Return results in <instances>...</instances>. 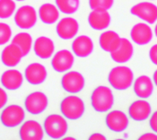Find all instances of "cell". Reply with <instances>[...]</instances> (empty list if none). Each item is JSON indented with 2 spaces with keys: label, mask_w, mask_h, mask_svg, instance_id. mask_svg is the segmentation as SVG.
<instances>
[{
  "label": "cell",
  "mask_w": 157,
  "mask_h": 140,
  "mask_svg": "<svg viewBox=\"0 0 157 140\" xmlns=\"http://www.w3.org/2000/svg\"><path fill=\"white\" fill-rule=\"evenodd\" d=\"M25 118V111L19 105H9L4 109L0 119L2 124L7 128H14L22 124Z\"/></svg>",
  "instance_id": "cell-5"
},
{
  "label": "cell",
  "mask_w": 157,
  "mask_h": 140,
  "mask_svg": "<svg viewBox=\"0 0 157 140\" xmlns=\"http://www.w3.org/2000/svg\"><path fill=\"white\" fill-rule=\"evenodd\" d=\"M59 10L66 14H72L78 10L79 0H55Z\"/></svg>",
  "instance_id": "cell-27"
},
{
  "label": "cell",
  "mask_w": 157,
  "mask_h": 140,
  "mask_svg": "<svg viewBox=\"0 0 157 140\" xmlns=\"http://www.w3.org/2000/svg\"><path fill=\"white\" fill-rule=\"evenodd\" d=\"M48 76L45 67L40 63L30 64L24 71V76L26 81L31 84H40L46 80Z\"/></svg>",
  "instance_id": "cell-15"
},
{
  "label": "cell",
  "mask_w": 157,
  "mask_h": 140,
  "mask_svg": "<svg viewBox=\"0 0 157 140\" xmlns=\"http://www.w3.org/2000/svg\"><path fill=\"white\" fill-rule=\"evenodd\" d=\"M85 106L83 100L75 95L66 97L60 103V111L62 115L71 120L80 119L84 115Z\"/></svg>",
  "instance_id": "cell-4"
},
{
  "label": "cell",
  "mask_w": 157,
  "mask_h": 140,
  "mask_svg": "<svg viewBox=\"0 0 157 140\" xmlns=\"http://www.w3.org/2000/svg\"><path fill=\"white\" fill-rule=\"evenodd\" d=\"M149 124L151 129L157 134V111L152 114L149 120Z\"/></svg>",
  "instance_id": "cell-32"
},
{
  "label": "cell",
  "mask_w": 157,
  "mask_h": 140,
  "mask_svg": "<svg viewBox=\"0 0 157 140\" xmlns=\"http://www.w3.org/2000/svg\"><path fill=\"white\" fill-rule=\"evenodd\" d=\"M48 104V97L45 93L41 92L30 93L24 101V106L26 111L33 115H38L43 112L47 109Z\"/></svg>",
  "instance_id": "cell-8"
},
{
  "label": "cell",
  "mask_w": 157,
  "mask_h": 140,
  "mask_svg": "<svg viewBox=\"0 0 157 140\" xmlns=\"http://www.w3.org/2000/svg\"><path fill=\"white\" fill-rule=\"evenodd\" d=\"M85 84V77L82 74L76 71H69L66 73L61 79L63 89L69 93H77L81 92Z\"/></svg>",
  "instance_id": "cell-9"
},
{
  "label": "cell",
  "mask_w": 157,
  "mask_h": 140,
  "mask_svg": "<svg viewBox=\"0 0 157 140\" xmlns=\"http://www.w3.org/2000/svg\"><path fill=\"white\" fill-rule=\"evenodd\" d=\"M24 82V76L20 71L16 69H9L5 71L1 76V84L7 90L19 89Z\"/></svg>",
  "instance_id": "cell-21"
},
{
  "label": "cell",
  "mask_w": 157,
  "mask_h": 140,
  "mask_svg": "<svg viewBox=\"0 0 157 140\" xmlns=\"http://www.w3.org/2000/svg\"><path fill=\"white\" fill-rule=\"evenodd\" d=\"M155 36H156L157 38V23L156 25H155Z\"/></svg>",
  "instance_id": "cell-37"
},
{
  "label": "cell",
  "mask_w": 157,
  "mask_h": 140,
  "mask_svg": "<svg viewBox=\"0 0 157 140\" xmlns=\"http://www.w3.org/2000/svg\"><path fill=\"white\" fill-rule=\"evenodd\" d=\"M139 140H157V135L154 133H145L139 137Z\"/></svg>",
  "instance_id": "cell-34"
},
{
  "label": "cell",
  "mask_w": 157,
  "mask_h": 140,
  "mask_svg": "<svg viewBox=\"0 0 157 140\" xmlns=\"http://www.w3.org/2000/svg\"><path fill=\"white\" fill-rule=\"evenodd\" d=\"M121 38L117 33L113 31H107L103 32L100 35L99 43L101 48L107 52H113L115 51L121 44Z\"/></svg>",
  "instance_id": "cell-24"
},
{
  "label": "cell",
  "mask_w": 157,
  "mask_h": 140,
  "mask_svg": "<svg viewBox=\"0 0 157 140\" xmlns=\"http://www.w3.org/2000/svg\"><path fill=\"white\" fill-rule=\"evenodd\" d=\"M44 132L53 139L62 138L67 132L68 125L64 117L59 114H51L46 118L43 124Z\"/></svg>",
  "instance_id": "cell-3"
},
{
  "label": "cell",
  "mask_w": 157,
  "mask_h": 140,
  "mask_svg": "<svg viewBox=\"0 0 157 140\" xmlns=\"http://www.w3.org/2000/svg\"><path fill=\"white\" fill-rule=\"evenodd\" d=\"M79 30V24L72 17L62 18L57 24L56 31L62 40H71L75 38Z\"/></svg>",
  "instance_id": "cell-11"
},
{
  "label": "cell",
  "mask_w": 157,
  "mask_h": 140,
  "mask_svg": "<svg viewBox=\"0 0 157 140\" xmlns=\"http://www.w3.org/2000/svg\"><path fill=\"white\" fill-rule=\"evenodd\" d=\"M16 5L13 0H0V19L11 17L15 11Z\"/></svg>",
  "instance_id": "cell-28"
},
{
  "label": "cell",
  "mask_w": 157,
  "mask_h": 140,
  "mask_svg": "<svg viewBox=\"0 0 157 140\" xmlns=\"http://www.w3.org/2000/svg\"><path fill=\"white\" fill-rule=\"evenodd\" d=\"M88 23L96 31H103L110 23V14L105 9H94L88 15Z\"/></svg>",
  "instance_id": "cell-16"
},
{
  "label": "cell",
  "mask_w": 157,
  "mask_h": 140,
  "mask_svg": "<svg viewBox=\"0 0 157 140\" xmlns=\"http://www.w3.org/2000/svg\"><path fill=\"white\" fill-rule=\"evenodd\" d=\"M16 1H24V0H16Z\"/></svg>",
  "instance_id": "cell-39"
},
{
  "label": "cell",
  "mask_w": 157,
  "mask_h": 140,
  "mask_svg": "<svg viewBox=\"0 0 157 140\" xmlns=\"http://www.w3.org/2000/svg\"><path fill=\"white\" fill-rule=\"evenodd\" d=\"M12 37V30L6 23H0V46L6 44Z\"/></svg>",
  "instance_id": "cell-29"
},
{
  "label": "cell",
  "mask_w": 157,
  "mask_h": 140,
  "mask_svg": "<svg viewBox=\"0 0 157 140\" xmlns=\"http://www.w3.org/2000/svg\"><path fill=\"white\" fill-rule=\"evenodd\" d=\"M153 79H154V83H155V85L157 86V69L155 70V72L154 73Z\"/></svg>",
  "instance_id": "cell-36"
},
{
  "label": "cell",
  "mask_w": 157,
  "mask_h": 140,
  "mask_svg": "<svg viewBox=\"0 0 157 140\" xmlns=\"http://www.w3.org/2000/svg\"><path fill=\"white\" fill-rule=\"evenodd\" d=\"M12 43L17 45L21 49L23 52V56L25 57L31 51V49L33 46V39L32 36L27 33H20L13 38Z\"/></svg>",
  "instance_id": "cell-26"
},
{
  "label": "cell",
  "mask_w": 157,
  "mask_h": 140,
  "mask_svg": "<svg viewBox=\"0 0 157 140\" xmlns=\"http://www.w3.org/2000/svg\"><path fill=\"white\" fill-rule=\"evenodd\" d=\"M74 55L67 50L62 49L55 53L53 58L51 59V66L53 69L59 73H63L68 71L74 65Z\"/></svg>",
  "instance_id": "cell-12"
},
{
  "label": "cell",
  "mask_w": 157,
  "mask_h": 140,
  "mask_svg": "<svg viewBox=\"0 0 157 140\" xmlns=\"http://www.w3.org/2000/svg\"><path fill=\"white\" fill-rule=\"evenodd\" d=\"M114 0H89V6L92 10L105 9L109 10L112 7Z\"/></svg>",
  "instance_id": "cell-30"
},
{
  "label": "cell",
  "mask_w": 157,
  "mask_h": 140,
  "mask_svg": "<svg viewBox=\"0 0 157 140\" xmlns=\"http://www.w3.org/2000/svg\"><path fill=\"white\" fill-rule=\"evenodd\" d=\"M39 17L42 23L53 24L59 18V10L57 6L53 4H43L39 8Z\"/></svg>",
  "instance_id": "cell-25"
},
{
  "label": "cell",
  "mask_w": 157,
  "mask_h": 140,
  "mask_svg": "<svg viewBox=\"0 0 157 140\" xmlns=\"http://www.w3.org/2000/svg\"><path fill=\"white\" fill-rule=\"evenodd\" d=\"M7 103V93L4 89L0 87V110L5 107V105Z\"/></svg>",
  "instance_id": "cell-33"
},
{
  "label": "cell",
  "mask_w": 157,
  "mask_h": 140,
  "mask_svg": "<svg viewBox=\"0 0 157 140\" xmlns=\"http://www.w3.org/2000/svg\"><path fill=\"white\" fill-rule=\"evenodd\" d=\"M91 104L98 112H106L114 104L112 91L107 86H98L91 95Z\"/></svg>",
  "instance_id": "cell-2"
},
{
  "label": "cell",
  "mask_w": 157,
  "mask_h": 140,
  "mask_svg": "<svg viewBox=\"0 0 157 140\" xmlns=\"http://www.w3.org/2000/svg\"><path fill=\"white\" fill-rule=\"evenodd\" d=\"M23 57L24 56L21 49L13 43L5 47V49L2 50L1 53L2 63L8 68L16 67L20 63Z\"/></svg>",
  "instance_id": "cell-17"
},
{
  "label": "cell",
  "mask_w": 157,
  "mask_h": 140,
  "mask_svg": "<svg viewBox=\"0 0 157 140\" xmlns=\"http://www.w3.org/2000/svg\"><path fill=\"white\" fill-rule=\"evenodd\" d=\"M152 112L151 105L145 100L134 102L128 108V115L136 121H143L147 119Z\"/></svg>",
  "instance_id": "cell-18"
},
{
  "label": "cell",
  "mask_w": 157,
  "mask_h": 140,
  "mask_svg": "<svg viewBox=\"0 0 157 140\" xmlns=\"http://www.w3.org/2000/svg\"><path fill=\"white\" fill-rule=\"evenodd\" d=\"M33 50L39 58L42 59L49 58L55 51V45L51 39L41 36L36 39L33 44Z\"/></svg>",
  "instance_id": "cell-22"
},
{
  "label": "cell",
  "mask_w": 157,
  "mask_h": 140,
  "mask_svg": "<svg viewBox=\"0 0 157 140\" xmlns=\"http://www.w3.org/2000/svg\"><path fill=\"white\" fill-rule=\"evenodd\" d=\"M19 135L23 140H40L44 137V130L39 122L27 120L21 126Z\"/></svg>",
  "instance_id": "cell-10"
},
{
  "label": "cell",
  "mask_w": 157,
  "mask_h": 140,
  "mask_svg": "<svg viewBox=\"0 0 157 140\" xmlns=\"http://www.w3.org/2000/svg\"><path fill=\"white\" fill-rule=\"evenodd\" d=\"M133 53L134 48L131 42L126 38H121L120 46L115 51L110 52V57L116 63L123 64L131 59Z\"/></svg>",
  "instance_id": "cell-20"
},
{
  "label": "cell",
  "mask_w": 157,
  "mask_h": 140,
  "mask_svg": "<svg viewBox=\"0 0 157 140\" xmlns=\"http://www.w3.org/2000/svg\"><path fill=\"white\" fill-rule=\"evenodd\" d=\"M75 138H64V140H74Z\"/></svg>",
  "instance_id": "cell-38"
},
{
  "label": "cell",
  "mask_w": 157,
  "mask_h": 140,
  "mask_svg": "<svg viewBox=\"0 0 157 140\" xmlns=\"http://www.w3.org/2000/svg\"><path fill=\"white\" fill-rule=\"evenodd\" d=\"M130 13L148 24H154L157 21V6L150 2H141L131 7Z\"/></svg>",
  "instance_id": "cell-7"
},
{
  "label": "cell",
  "mask_w": 157,
  "mask_h": 140,
  "mask_svg": "<svg viewBox=\"0 0 157 140\" xmlns=\"http://www.w3.org/2000/svg\"><path fill=\"white\" fill-rule=\"evenodd\" d=\"M37 22V13L31 6H23L14 14V23L24 30L33 28Z\"/></svg>",
  "instance_id": "cell-6"
},
{
  "label": "cell",
  "mask_w": 157,
  "mask_h": 140,
  "mask_svg": "<svg viewBox=\"0 0 157 140\" xmlns=\"http://www.w3.org/2000/svg\"><path fill=\"white\" fill-rule=\"evenodd\" d=\"M108 81L116 90H127L133 84L134 74L132 70L128 67H115L109 71Z\"/></svg>",
  "instance_id": "cell-1"
},
{
  "label": "cell",
  "mask_w": 157,
  "mask_h": 140,
  "mask_svg": "<svg viewBox=\"0 0 157 140\" xmlns=\"http://www.w3.org/2000/svg\"><path fill=\"white\" fill-rule=\"evenodd\" d=\"M72 50L75 56L86 58L91 55L94 50V42L92 39L86 35L78 36L73 41Z\"/></svg>",
  "instance_id": "cell-19"
},
{
  "label": "cell",
  "mask_w": 157,
  "mask_h": 140,
  "mask_svg": "<svg viewBox=\"0 0 157 140\" xmlns=\"http://www.w3.org/2000/svg\"><path fill=\"white\" fill-rule=\"evenodd\" d=\"M107 127L113 132H123L128 127V118L121 111H112L105 119Z\"/></svg>",
  "instance_id": "cell-13"
},
{
  "label": "cell",
  "mask_w": 157,
  "mask_h": 140,
  "mask_svg": "<svg viewBox=\"0 0 157 140\" xmlns=\"http://www.w3.org/2000/svg\"><path fill=\"white\" fill-rule=\"evenodd\" d=\"M89 139L90 140H105L106 139V137L105 136H103V135H101V134H100V133H94V134H93L92 136H90L89 137Z\"/></svg>",
  "instance_id": "cell-35"
},
{
  "label": "cell",
  "mask_w": 157,
  "mask_h": 140,
  "mask_svg": "<svg viewBox=\"0 0 157 140\" xmlns=\"http://www.w3.org/2000/svg\"><path fill=\"white\" fill-rule=\"evenodd\" d=\"M131 40L137 45H146L153 39V31L151 27L144 23L135 24L130 32Z\"/></svg>",
  "instance_id": "cell-14"
},
{
  "label": "cell",
  "mask_w": 157,
  "mask_h": 140,
  "mask_svg": "<svg viewBox=\"0 0 157 140\" xmlns=\"http://www.w3.org/2000/svg\"><path fill=\"white\" fill-rule=\"evenodd\" d=\"M149 58L152 61V63H154L157 66V44L151 47L149 50Z\"/></svg>",
  "instance_id": "cell-31"
},
{
  "label": "cell",
  "mask_w": 157,
  "mask_h": 140,
  "mask_svg": "<svg viewBox=\"0 0 157 140\" xmlns=\"http://www.w3.org/2000/svg\"><path fill=\"white\" fill-rule=\"evenodd\" d=\"M134 92L141 99L149 98L154 92V84L147 76H141L134 82Z\"/></svg>",
  "instance_id": "cell-23"
}]
</instances>
